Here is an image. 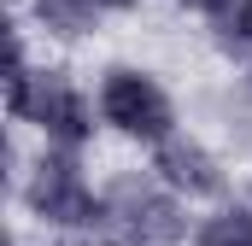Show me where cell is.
Segmentation results:
<instances>
[{"mask_svg":"<svg viewBox=\"0 0 252 246\" xmlns=\"http://www.w3.org/2000/svg\"><path fill=\"white\" fill-rule=\"evenodd\" d=\"M223 24H229V47H252V0H241Z\"/></svg>","mask_w":252,"mask_h":246,"instance_id":"obj_8","label":"cell"},{"mask_svg":"<svg viewBox=\"0 0 252 246\" xmlns=\"http://www.w3.org/2000/svg\"><path fill=\"white\" fill-rule=\"evenodd\" d=\"M30 211L53 229H100V193L88 187L82 164H76V147H59L35 164L30 176Z\"/></svg>","mask_w":252,"mask_h":246,"instance_id":"obj_3","label":"cell"},{"mask_svg":"<svg viewBox=\"0 0 252 246\" xmlns=\"http://www.w3.org/2000/svg\"><path fill=\"white\" fill-rule=\"evenodd\" d=\"M106 246H176L188 235L182 193L164 187L158 176H118L100 193V229Z\"/></svg>","mask_w":252,"mask_h":246,"instance_id":"obj_1","label":"cell"},{"mask_svg":"<svg viewBox=\"0 0 252 246\" xmlns=\"http://www.w3.org/2000/svg\"><path fill=\"white\" fill-rule=\"evenodd\" d=\"M182 6H188V12H205V18H229L241 0H182Z\"/></svg>","mask_w":252,"mask_h":246,"instance_id":"obj_9","label":"cell"},{"mask_svg":"<svg viewBox=\"0 0 252 246\" xmlns=\"http://www.w3.org/2000/svg\"><path fill=\"white\" fill-rule=\"evenodd\" d=\"M100 6H129V0H100Z\"/></svg>","mask_w":252,"mask_h":246,"instance_id":"obj_10","label":"cell"},{"mask_svg":"<svg viewBox=\"0 0 252 246\" xmlns=\"http://www.w3.org/2000/svg\"><path fill=\"white\" fill-rule=\"evenodd\" d=\"M100 118L124 135H135V141H153V147L176 135V112H170L164 88L141 70H112L100 82Z\"/></svg>","mask_w":252,"mask_h":246,"instance_id":"obj_4","label":"cell"},{"mask_svg":"<svg viewBox=\"0 0 252 246\" xmlns=\"http://www.w3.org/2000/svg\"><path fill=\"white\" fill-rule=\"evenodd\" d=\"M35 18H41L53 35H82V30H94L100 0H35Z\"/></svg>","mask_w":252,"mask_h":246,"instance_id":"obj_7","label":"cell"},{"mask_svg":"<svg viewBox=\"0 0 252 246\" xmlns=\"http://www.w3.org/2000/svg\"><path fill=\"white\" fill-rule=\"evenodd\" d=\"M153 176L164 187H176L182 199H205V193H217L223 187V170H217V158L188 141V135H170V141H158V153H153Z\"/></svg>","mask_w":252,"mask_h":246,"instance_id":"obj_5","label":"cell"},{"mask_svg":"<svg viewBox=\"0 0 252 246\" xmlns=\"http://www.w3.org/2000/svg\"><path fill=\"white\" fill-rule=\"evenodd\" d=\"M6 88H12V112H18V118H30L35 129H47V147H82V141H88V129H94L88 100L64 82L59 70L30 76L18 41H12V76H6Z\"/></svg>","mask_w":252,"mask_h":246,"instance_id":"obj_2","label":"cell"},{"mask_svg":"<svg viewBox=\"0 0 252 246\" xmlns=\"http://www.w3.org/2000/svg\"><path fill=\"white\" fill-rule=\"evenodd\" d=\"M193 246H252V211H247V205L211 211V217L193 229Z\"/></svg>","mask_w":252,"mask_h":246,"instance_id":"obj_6","label":"cell"}]
</instances>
